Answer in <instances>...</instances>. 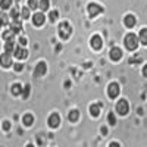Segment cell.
I'll return each instance as SVG.
<instances>
[{"label":"cell","instance_id":"obj_1","mask_svg":"<svg viewBox=\"0 0 147 147\" xmlns=\"http://www.w3.org/2000/svg\"><path fill=\"white\" fill-rule=\"evenodd\" d=\"M138 37L136 34H127L125 35V47L128 50H136L138 47Z\"/></svg>","mask_w":147,"mask_h":147},{"label":"cell","instance_id":"obj_2","mask_svg":"<svg viewBox=\"0 0 147 147\" xmlns=\"http://www.w3.org/2000/svg\"><path fill=\"white\" fill-rule=\"evenodd\" d=\"M71 32H72V28H71V25L68 22H62L59 25V35L62 37V38H69L71 37Z\"/></svg>","mask_w":147,"mask_h":147},{"label":"cell","instance_id":"obj_3","mask_svg":"<svg viewBox=\"0 0 147 147\" xmlns=\"http://www.w3.org/2000/svg\"><path fill=\"white\" fill-rule=\"evenodd\" d=\"M116 112L119 113V115H127L128 112H129V105H128V102L127 100H124V99H121L118 103H116Z\"/></svg>","mask_w":147,"mask_h":147},{"label":"cell","instance_id":"obj_4","mask_svg":"<svg viewBox=\"0 0 147 147\" xmlns=\"http://www.w3.org/2000/svg\"><path fill=\"white\" fill-rule=\"evenodd\" d=\"M107 94L110 99H116V97L119 96V85L116 82H112V84H109V87H107Z\"/></svg>","mask_w":147,"mask_h":147},{"label":"cell","instance_id":"obj_5","mask_svg":"<svg viewBox=\"0 0 147 147\" xmlns=\"http://www.w3.org/2000/svg\"><path fill=\"white\" fill-rule=\"evenodd\" d=\"M102 12H103L102 6L96 5V3H90V5H88V15H90L91 18H94V16H97V15H100Z\"/></svg>","mask_w":147,"mask_h":147},{"label":"cell","instance_id":"obj_6","mask_svg":"<svg viewBox=\"0 0 147 147\" xmlns=\"http://www.w3.org/2000/svg\"><path fill=\"white\" fill-rule=\"evenodd\" d=\"M0 65L5 68H9L12 65V53L5 52L3 55H0Z\"/></svg>","mask_w":147,"mask_h":147},{"label":"cell","instance_id":"obj_7","mask_svg":"<svg viewBox=\"0 0 147 147\" xmlns=\"http://www.w3.org/2000/svg\"><path fill=\"white\" fill-rule=\"evenodd\" d=\"M102 44H103V41H102V37L100 35H93L91 37V47L94 49V50H100Z\"/></svg>","mask_w":147,"mask_h":147},{"label":"cell","instance_id":"obj_8","mask_svg":"<svg viewBox=\"0 0 147 147\" xmlns=\"http://www.w3.org/2000/svg\"><path fill=\"white\" fill-rule=\"evenodd\" d=\"M13 55H15V57H18V59H25V57L28 56V52H27V49H24L22 46H18V47H15Z\"/></svg>","mask_w":147,"mask_h":147},{"label":"cell","instance_id":"obj_9","mask_svg":"<svg viewBox=\"0 0 147 147\" xmlns=\"http://www.w3.org/2000/svg\"><path fill=\"white\" fill-rule=\"evenodd\" d=\"M59 124H60V116L57 113L50 115V118H49V125H50L52 128H57Z\"/></svg>","mask_w":147,"mask_h":147},{"label":"cell","instance_id":"obj_10","mask_svg":"<svg viewBox=\"0 0 147 147\" xmlns=\"http://www.w3.org/2000/svg\"><path fill=\"white\" fill-rule=\"evenodd\" d=\"M44 15L43 13H34V16H32V22H34V25L35 27H41L43 24H44Z\"/></svg>","mask_w":147,"mask_h":147},{"label":"cell","instance_id":"obj_11","mask_svg":"<svg viewBox=\"0 0 147 147\" xmlns=\"http://www.w3.org/2000/svg\"><path fill=\"white\" fill-rule=\"evenodd\" d=\"M46 71H47V65H46L44 62H40L38 65L35 66V77H41V75H44Z\"/></svg>","mask_w":147,"mask_h":147},{"label":"cell","instance_id":"obj_12","mask_svg":"<svg viewBox=\"0 0 147 147\" xmlns=\"http://www.w3.org/2000/svg\"><path fill=\"white\" fill-rule=\"evenodd\" d=\"M121 57H122V52H121V49L113 47L112 50H110V59H112V60H119Z\"/></svg>","mask_w":147,"mask_h":147},{"label":"cell","instance_id":"obj_13","mask_svg":"<svg viewBox=\"0 0 147 147\" xmlns=\"http://www.w3.org/2000/svg\"><path fill=\"white\" fill-rule=\"evenodd\" d=\"M124 22H125V27H128V28H134V27H136V18H134L132 15H127Z\"/></svg>","mask_w":147,"mask_h":147},{"label":"cell","instance_id":"obj_14","mask_svg":"<svg viewBox=\"0 0 147 147\" xmlns=\"http://www.w3.org/2000/svg\"><path fill=\"white\" fill-rule=\"evenodd\" d=\"M100 107H102V105L99 103V105H91L90 106V113H91V116H99L100 115Z\"/></svg>","mask_w":147,"mask_h":147},{"label":"cell","instance_id":"obj_15","mask_svg":"<svg viewBox=\"0 0 147 147\" xmlns=\"http://www.w3.org/2000/svg\"><path fill=\"white\" fill-rule=\"evenodd\" d=\"M22 122H24V125H25V127H31V125H32V122H34V116H32L31 113L24 115V118H22Z\"/></svg>","mask_w":147,"mask_h":147},{"label":"cell","instance_id":"obj_16","mask_svg":"<svg viewBox=\"0 0 147 147\" xmlns=\"http://www.w3.org/2000/svg\"><path fill=\"white\" fill-rule=\"evenodd\" d=\"M138 40H140V43H141V44L147 46V28H143V30L140 31V35H138Z\"/></svg>","mask_w":147,"mask_h":147},{"label":"cell","instance_id":"obj_17","mask_svg":"<svg viewBox=\"0 0 147 147\" xmlns=\"http://www.w3.org/2000/svg\"><path fill=\"white\" fill-rule=\"evenodd\" d=\"M10 30L13 31L15 34H19L21 32V30H22V25H21V22L19 21H13V24L10 25Z\"/></svg>","mask_w":147,"mask_h":147},{"label":"cell","instance_id":"obj_18","mask_svg":"<svg viewBox=\"0 0 147 147\" xmlns=\"http://www.w3.org/2000/svg\"><path fill=\"white\" fill-rule=\"evenodd\" d=\"M13 37H15V32L12 30H7V31L3 32V40H6V41H12V40H13Z\"/></svg>","mask_w":147,"mask_h":147},{"label":"cell","instance_id":"obj_19","mask_svg":"<svg viewBox=\"0 0 147 147\" xmlns=\"http://www.w3.org/2000/svg\"><path fill=\"white\" fill-rule=\"evenodd\" d=\"M5 50H6L7 53H13V52H15V43H13V40H12V41H6Z\"/></svg>","mask_w":147,"mask_h":147},{"label":"cell","instance_id":"obj_20","mask_svg":"<svg viewBox=\"0 0 147 147\" xmlns=\"http://www.w3.org/2000/svg\"><path fill=\"white\" fill-rule=\"evenodd\" d=\"M7 21H9L7 15L5 13V12H0V28L5 27V25H7Z\"/></svg>","mask_w":147,"mask_h":147},{"label":"cell","instance_id":"obj_21","mask_svg":"<svg viewBox=\"0 0 147 147\" xmlns=\"http://www.w3.org/2000/svg\"><path fill=\"white\" fill-rule=\"evenodd\" d=\"M21 93H22L21 84H13V85H12V94H13V96H19Z\"/></svg>","mask_w":147,"mask_h":147},{"label":"cell","instance_id":"obj_22","mask_svg":"<svg viewBox=\"0 0 147 147\" xmlns=\"http://www.w3.org/2000/svg\"><path fill=\"white\" fill-rule=\"evenodd\" d=\"M78 118H80V112H78V110H71V112H69V121L71 122L78 121Z\"/></svg>","mask_w":147,"mask_h":147},{"label":"cell","instance_id":"obj_23","mask_svg":"<svg viewBox=\"0 0 147 147\" xmlns=\"http://www.w3.org/2000/svg\"><path fill=\"white\" fill-rule=\"evenodd\" d=\"M10 16H12V19H13V21H18V18H19V9H18V6H15V7H12V12H10Z\"/></svg>","mask_w":147,"mask_h":147},{"label":"cell","instance_id":"obj_24","mask_svg":"<svg viewBox=\"0 0 147 147\" xmlns=\"http://www.w3.org/2000/svg\"><path fill=\"white\" fill-rule=\"evenodd\" d=\"M12 2L13 0H0V6H2V9H9L12 6Z\"/></svg>","mask_w":147,"mask_h":147},{"label":"cell","instance_id":"obj_25","mask_svg":"<svg viewBox=\"0 0 147 147\" xmlns=\"http://www.w3.org/2000/svg\"><path fill=\"white\" fill-rule=\"evenodd\" d=\"M49 6H50V2H49V0H40V9L41 10H47Z\"/></svg>","mask_w":147,"mask_h":147},{"label":"cell","instance_id":"obj_26","mask_svg":"<svg viewBox=\"0 0 147 147\" xmlns=\"http://www.w3.org/2000/svg\"><path fill=\"white\" fill-rule=\"evenodd\" d=\"M28 6H30V9H37L40 6V2L38 0H28Z\"/></svg>","mask_w":147,"mask_h":147},{"label":"cell","instance_id":"obj_27","mask_svg":"<svg viewBox=\"0 0 147 147\" xmlns=\"http://www.w3.org/2000/svg\"><path fill=\"white\" fill-rule=\"evenodd\" d=\"M21 16H22L24 19H28V18H30V9H28V7H24V9L21 10Z\"/></svg>","mask_w":147,"mask_h":147},{"label":"cell","instance_id":"obj_28","mask_svg":"<svg viewBox=\"0 0 147 147\" xmlns=\"http://www.w3.org/2000/svg\"><path fill=\"white\" fill-rule=\"evenodd\" d=\"M107 121H109L110 125H115V124H116V118H115L113 113H109V115H107Z\"/></svg>","mask_w":147,"mask_h":147},{"label":"cell","instance_id":"obj_29","mask_svg":"<svg viewBox=\"0 0 147 147\" xmlns=\"http://www.w3.org/2000/svg\"><path fill=\"white\" fill-rule=\"evenodd\" d=\"M57 16H59L57 12H56V10H52V12H50V15H49V19H50L52 22H55V21L57 19Z\"/></svg>","mask_w":147,"mask_h":147},{"label":"cell","instance_id":"obj_30","mask_svg":"<svg viewBox=\"0 0 147 147\" xmlns=\"http://www.w3.org/2000/svg\"><path fill=\"white\" fill-rule=\"evenodd\" d=\"M22 96H24V99H27L30 96V85H25V88L22 90Z\"/></svg>","mask_w":147,"mask_h":147},{"label":"cell","instance_id":"obj_31","mask_svg":"<svg viewBox=\"0 0 147 147\" xmlns=\"http://www.w3.org/2000/svg\"><path fill=\"white\" fill-rule=\"evenodd\" d=\"M27 43H28V40L25 38V37H19V46H27Z\"/></svg>","mask_w":147,"mask_h":147},{"label":"cell","instance_id":"obj_32","mask_svg":"<svg viewBox=\"0 0 147 147\" xmlns=\"http://www.w3.org/2000/svg\"><path fill=\"white\" fill-rule=\"evenodd\" d=\"M3 129H5V131H9V129H10V122H7V121L3 122Z\"/></svg>","mask_w":147,"mask_h":147},{"label":"cell","instance_id":"obj_33","mask_svg":"<svg viewBox=\"0 0 147 147\" xmlns=\"http://www.w3.org/2000/svg\"><path fill=\"white\" fill-rule=\"evenodd\" d=\"M22 68H24V66H22L21 63H16V65H15V71H18V72L22 71Z\"/></svg>","mask_w":147,"mask_h":147},{"label":"cell","instance_id":"obj_34","mask_svg":"<svg viewBox=\"0 0 147 147\" xmlns=\"http://www.w3.org/2000/svg\"><path fill=\"white\" fill-rule=\"evenodd\" d=\"M102 134H103V136H106V134H107V128H106V127L102 128Z\"/></svg>","mask_w":147,"mask_h":147},{"label":"cell","instance_id":"obj_35","mask_svg":"<svg viewBox=\"0 0 147 147\" xmlns=\"http://www.w3.org/2000/svg\"><path fill=\"white\" fill-rule=\"evenodd\" d=\"M143 74H144V77H147V65L144 66V69H143Z\"/></svg>","mask_w":147,"mask_h":147},{"label":"cell","instance_id":"obj_36","mask_svg":"<svg viewBox=\"0 0 147 147\" xmlns=\"http://www.w3.org/2000/svg\"><path fill=\"white\" fill-rule=\"evenodd\" d=\"M109 147H121V146H119V144H118V143H112V144H110V146H109Z\"/></svg>","mask_w":147,"mask_h":147},{"label":"cell","instance_id":"obj_37","mask_svg":"<svg viewBox=\"0 0 147 147\" xmlns=\"http://www.w3.org/2000/svg\"><path fill=\"white\" fill-rule=\"evenodd\" d=\"M27 147H34V146H32V144H28V146H27Z\"/></svg>","mask_w":147,"mask_h":147},{"label":"cell","instance_id":"obj_38","mask_svg":"<svg viewBox=\"0 0 147 147\" xmlns=\"http://www.w3.org/2000/svg\"><path fill=\"white\" fill-rule=\"evenodd\" d=\"M13 2H15V3H18V2H19V0H13Z\"/></svg>","mask_w":147,"mask_h":147}]
</instances>
